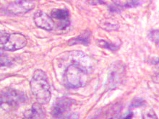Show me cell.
<instances>
[{
  "mask_svg": "<svg viewBox=\"0 0 159 119\" xmlns=\"http://www.w3.org/2000/svg\"><path fill=\"white\" fill-rule=\"evenodd\" d=\"M30 90L37 102L46 105L51 100V90L46 74L41 69H36L34 72L30 82Z\"/></svg>",
  "mask_w": 159,
  "mask_h": 119,
  "instance_id": "1",
  "label": "cell"
},
{
  "mask_svg": "<svg viewBox=\"0 0 159 119\" xmlns=\"http://www.w3.org/2000/svg\"><path fill=\"white\" fill-rule=\"evenodd\" d=\"M87 79V72L79 64L73 63L66 68L64 82L67 87L71 89L81 87L86 83Z\"/></svg>",
  "mask_w": 159,
  "mask_h": 119,
  "instance_id": "2",
  "label": "cell"
},
{
  "mask_svg": "<svg viewBox=\"0 0 159 119\" xmlns=\"http://www.w3.org/2000/svg\"><path fill=\"white\" fill-rule=\"evenodd\" d=\"M26 95L20 90L6 88L1 92V108L12 110L23 104L26 101Z\"/></svg>",
  "mask_w": 159,
  "mask_h": 119,
  "instance_id": "3",
  "label": "cell"
},
{
  "mask_svg": "<svg viewBox=\"0 0 159 119\" xmlns=\"http://www.w3.org/2000/svg\"><path fill=\"white\" fill-rule=\"evenodd\" d=\"M27 44L25 36L20 33H7L1 31V48L10 51L21 49Z\"/></svg>",
  "mask_w": 159,
  "mask_h": 119,
  "instance_id": "4",
  "label": "cell"
},
{
  "mask_svg": "<svg viewBox=\"0 0 159 119\" xmlns=\"http://www.w3.org/2000/svg\"><path fill=\"white\" fill-rule=\"evenodd\" d=\"M36 2L35 0H15L10 2L3 10L4 13L8 15H25L36 7Z\"/></svg>",
  "mask_w": 159,
  "mask_h": 119,
  "instance_id": "5",
  "label": "cell"
},
{
  "mask_svg": "<svg viewBox=\"0 0 159 119\" xmlns=\"http://www.w3.org/2000/svg\"><path fill=\"white\" fill-rule=\"evenodd\" d=\"M75 101L69 98H61L54 103L52 109V115L54 118H65L66 113L70 111Z\"/></svg>",
  "mask_w": 159,
  "mask_h": 119,
  "instance_id": "6",
  "label": "cell"
},
{
  "mask_svg": "<svg viewBox=\"0 0 159 119\" xmlns=\"http://www.w3.org/2000/svg\"><path fill=\"white\" fill-rule=\"evenodd\" d=\"M51 16L57 27L60 29H65L70 25V12L67 9H55L51 12Z\"/></svg>",
  "mask_w": 159,
  "mask_h": 119,
  "instance_id": "7",
  "label": "cell"
},
{
  "mask_svg": "<svg viewBox=\"0 0 159 119\" xmlns=\"http://www.w3.org/2000/svg\"><path fill=\"white\" fill-rule=\"evenodd\" d=\"M34 20L37 27L41 29L51 31L54 29V23L52 17L41 10L37 11L34 14Z\"/></svg>",
  "mask_w": 159,
  "mask_h": 119,
  "instance_id": "8",
  "label": "cell"
},
{
  "mask_svg": "<svg viewBox=\"0 0 159 119\" xmlns=\"http://www.w3.org/2000/svg\"><path fill=\"white\" fill-rule=\"evenodd\" d=\"M125 74V69L122 64L118 63L111 69L109 77V86L110 89H114L122 82Z\"/></svg>",
  "mask_w": 159,
  "mask_h": 119,
  "instance_id": "9",
  "label": "cell"
},
{
  "mask_svg": "<svg viewBox=\"0 0 159 119\" xmlns=\"http://www.w3.org/2000/svg\"><path fill=\"white\" fill-rule=\"evenodd\" d=\"M41 103H36L32 105V108L29 111L25 114L26 118H43L46 117L45 111Z\"/></svg>",
  "mask_w": 159,
  "mask_h": 119,
  "instance_id": "10",
  "label": "cell"
},
{
  "mask_svg": "<svg viewBox=\"0 0 159 119\" xmlns=\"http://www.w3.org/2000/svg\"><path fill=\"white\" fill-rule=\"evenodd\" d=\"M90 32L89 30H85V31L82 33L78 36L76 38H73L70 39L68 41V45L70 46H73L76 45V44L80 43L83 44L85 46H88L90 43Z\"/></svg>",
  "mask_w": 159,
  "mask_h": 119,
  "instance_id": "11",
  "label": "cell"
},
{
  "mask_svg": "<svg viewBox=\"0 0 159 119\" xmlns=\"http://www.w3.org/2000/svg\"><path fill=\"white\" fill-rule=\"evenodd\" d=\"M98 46H101V48L111 51H116L119 48V46H116V44L109 43V42L106 41L104 40H100V41H98Z\"/></svg>",
  "mask_w": 159,
  "mask_h": 119,
  "instance_id": "12",
  "label": "cell"
},
{
  "mask_svg": "<svg viewBox=\"0 0 159 119\" xmlns=\"http://www.w3.org/2000/svg\"><path fill=\"white\" fill-rule=\"evenodd\" d=\"M150 38L156 45L159 46V30H153L150 32Z\"/></svg>",
  "mask_w": 159,
  "mask_h": 119,
  "instance_id": "13",
  "label": "cell"
},
{
  "mask_svg": "<svg viewBox=\"0 0 159 119\" xmlns=\"http://www.w3.org/2000/svg\"><path fill=\"white\" fill-rule=\"evenodd\" d=\"M145 100L141 98H134L132 100L131 103H130L129 108H138L140 106H143L145 105Z\"/></svg>",
  "mask_w": 159,
  "mask_h": 119,
  "instance_id": "14",
  "label": "cell"
},
{
  "mask_svg": "<svg viewBox=\"0 0 159 119\" xmlns=\"http://www.w3.org/2000/svg\"><path fill=\"white\" fill-rule=\"evenodd\" d=\"M143 118H157L156 113H154L153 110H149L146 112V113L143 114Z\"/></svg>",
  "mask_w": 159,
  "mask_h": 119,
  "instance_id": "15",
  "label": "cell"
},
{
  "mask_svg": "<svg viewBox=\"0 0 159 119\" xmlns=\"http://www.w3.org/2000/svg\"><path fill=\"white\" fill-rule=\"evenodd\" d=\"M132 115H133V114H132V112H129V113H127V116H122V117H121V118H131L132 117Z\"/></svg>",
  "mask_w": 159,
  "mask_h": 119,
  "instance_id": "16",
  "label": "cell"
}]
</instances>
